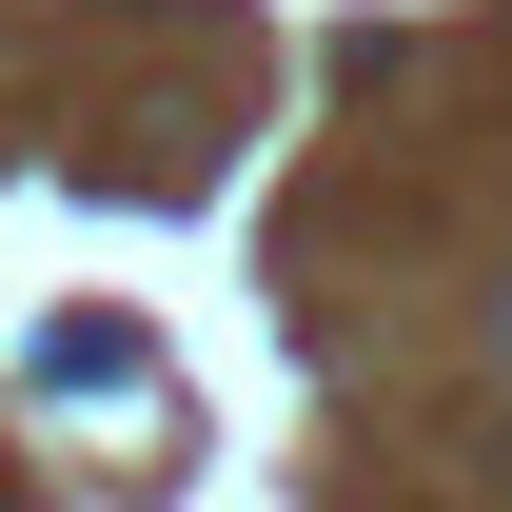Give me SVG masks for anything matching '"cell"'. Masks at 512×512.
Here are the masks:
<instances>
[{
	"label": "cell",
	"mask_w": 512,
	"mask_h": 512,
	"mask_svg": "<svg viewBox=\"0 0 512 512\" xmlns=\"http://www.w3.org/2000/svg\"><path fill=\"white\" fill-rule=\"evenodd\" d=\"M119 375H138L119 316H60V335H40V394H119Z\"/></svg>",
	"instance_id": "6da1fadb"
}]
</instances>
